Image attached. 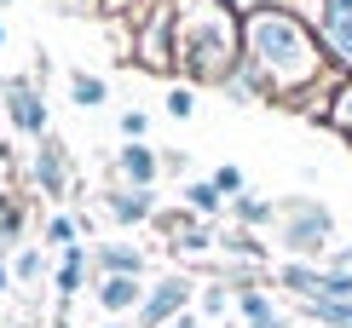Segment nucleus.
I'll return each mask as SVG.
<instances>
[{"label": "nucleus", "instance_id": "aec40b11", "mask_svg": "<svg viewBox=\"0 0 352 328\" xmlns=\"http://www.w3.org/2000/svg\"><path fill=\"white\" fill-rule=\"evenodd\" d=\"M6 265H12V282H18V288H35V282L47 277V248H18Z\"/></svg>", "mask_w": 352, "mask_h": 328}, {"label": "nucleus", "instance_id": "4468645a", "mask_svg": "<svg viewBox=\"0 0 352 328\" xmlns=\"http://www.w3.org/2000/svg\"><path fill=\"white\" fill-rule=\"evenodd\" d=\"M237 317H243V328H289V311L277 305L266 288H243L237 294Z\"/></svg>", "mask_w": 352, "mask_h": 328}, {"label": "nucleus", "instance_id": "cd10ccee", "mask_svg": "<svg viewBox=\"0 0 352 328\" xmlns=\"http://www.w3.org/2000/svg\"><path fill=\"white\" fill-rule=\"evenodd\" d=\"M98 12H104V18H139L144 0H98Z\"/></svg>", "mask_w": 352, "mask_h": 328}, {"label": "nucleus", "instance_id": "7c9ffc66", "mask_svg": "<svg viewBox=\"0 0 352 328\" xmlns=\"http://www.w3.org/2000/svg\"><path fill=\"white\" fill-rule=\"evenodd\" d=\"M52 6H69V12H87V6H98V0H52Z\"/></svg>", "mask_w": 352, "mask_h": 328}, {"label": "nucleus", "instance_id": "c85d7f7f", "mask_svg": "<svg viewBox=\"0 0 352 328\" xmlns=\"http://www.w3.org/2000/svg\"><path fill=\"white\" fill-rule=\"evenodd\" d=\"M162 173H190V156L185 150H162Z\"/></svg>", "mask_w": 352, "mask_h": 328}, {"label": "nucleus", "instance_id": "f8f14e48", "mask_svg": "<svg viewBox=\"0 0 352 328\" xmlns=\"http://www.w3.org/2000/svg\"><path fill=\"white\" fill-rule=\"evenodd\" d=\"M87 277H93V248H87V242H76V248L58 253L52 288H58V300H64V305H69V294H81V288H87Z\"/></svg>", "mask_w": 352, "mask_h": 328}, {"label": "nucleus", "instance_id": "39448f33", "mask_svg": "<svg viewBox=\"0 0 352 328\" xmlns=\"http://www.w3.org/2000/svg\"><path fill=\"white\" fill-rule=\"evenodd\" d=\"M0 110H6V127L23 132V139H47V98L29 75H6L0 81Z\"/></svg>", "mask_w": 352, "mask_h": 328}, {"label": "nucleus", "instance_id": "f3484780", "mask_svg": "<svg viewBox=\"0 0 352 328\" xmlns=\"http://www.w3.org/2000/svg\"><path fill=\"white\" fill-rule=\"evenodd\" d=\"M214 248H226L237 265H266V242H260L254 231H243V225H231V231H219V242Z\"/></svg>", "mask_w": 352, "mask_h": 328}, {"label": "nucleus", "instance_id": "f257e3e1", "mask_svg": "<svg viewBox=\"0 0 352 328\" xmlns=\"http://www.w3.org/2000/svg\"><path fill=\"white\" fill-rule=\"evenodd\" d=\"M243 64H254L266 75L272 98H289V104L329 75V52L318 40V29L283 0L243 12Z\"/></svg>", "mask_w": 352, "mask_h": 328}, {"label": "nucleus", "instance_id": "6ab92c4d", "mask_svg": "<svg viewBox=\"0 0 352 328\" xmlns=\"http://www.w3.org/2000/svg\"><path fill=\"white\" fill-rule=\"evenodd\" d=\"M64 86H69V104H81V110H98V104L110 98V81L87 75V69H69V75H64Z\"/></svg>", "mask_w": 352, "mask_h": 328}, {"label": "nucleus", "instance_id": "9b49d317", "mask_svg": "<svg viewBox=\"0 0 352 328\" xmlns=\"http://www.w3.org/2000/svg\"><path fill=\"white\" fill-rule=\"evenodd\" d=\"M98 207L116 219V225H151L156 219V190H133V185H110Z\"/></svg>", "mask_w": 352, "mask_h": 328}, {"label": "nucleus", "instance_id": "f03ea898", "mask_svg": "<svg viewBox=\"0 0 352 328\" xmlns=\"http://www.w3.org/2000/svg\"><path fill=\"white\" fill-rule=\"evenodd\" d=\"M179 12V75L190 86H226L243 64V12L231 0H173Z\"/></svg>", "mask_w": 352, "mask_h": 328}, {"label": "nucleus", "instance_id": "7ed1b4c3", "mask_svg": "<svg viewBox=\"0 0 352 328\" xmlns=\"http://www.w3.org/2000/svg\"><path fill=\"white\" fill-rule=\"evenodd\" d=\"M277 248L289 253V259H329V248H335V213L324 202H312V196H283L277 202Z\"/></svg>", "mask_w": 352, "mask_h": 328}, {"label": "nucleus", "instance_id": "473e14b6", "mask_svg": "<svg viewBox=\"0 0 352 328\" xmlns=\"http://www.w3.org/2000/svg\"><path fill=\"white\" fill-rule=\"evenodd\" d=\"M104 328H139V323H122V317H110V323H104Z\"/></svg>", "mask_w": 352, "mask_h": 328}, {"label": "nucleus", "instance_id": "423d86ee", "mask_svg": "<svg viewBox=\"0 0 352 328\" xmlns=\"http://www.w3.org/2000/svg\"><path fill=\"white\" fill-rule=\"evenodd\" d=\"M29 178H35V190L47 202H64L69 190H76V161H69V150H64V139H41L35 144V161H29Z\"/></svg>", "mask_w": 352, "mask_h": 328}, {"label": "nucleus", "instance_id": "b1692460", "mask_svg": "<svg viewBox=\"0 0 352 328\" xmlns=\"http://www.w3.org/2000/svg\"><path fill=\"white\" fill-rule=\"evenodd\" d=\"M162 110L173 115V121H190V115H197V86H190V81H173L168 98H162Z\"/></svg>", "mask_w": 352, "mask_h": 328}, {"label": "nucleus", "instance_id": "393cba45", "mask_svg": "<svg viewBox=\"0 0 352 328\" xmlns=\"http://www.w3.org/2000/svg\"><path fill=\"white\" fill-rule=\"evenodd\" d=\"M208 178H214V190H219V196H226V202H237L243 190H248V173L237 167V161H226V167H214Z\"/></svg>", "mask_w": 352, "mask_h": 328}, {"label": "nucleus", "instance_id": "20e7f679", "mask_svg": "<svg viewBox=\"0 0 352 328\" xmlns=\"http://www.w3.org/2000/svg\"><path fill=\"white\" fill-rule=\"evenodd\" d=\"M133 64L151 75H179V12L173 0H144L133 18Z\"/></svg>", "mask_w": 352, "mask_h": 328}, {"label": "nucleus", "instance_id": "72a5a7b5", "mask_svg": "<svg viewBox=\"0 0 352 328\" xmlns=\"http://www.w3.org/2000/svg\"><path fill=\"white\" fill-rule=\"evenodd\" d=\"M0 47H6V23H0Z\"/></svg>", "mask_w": 352, "mask_h": 328}, {"label": "nucleus", "instance_id": "a211bd4d", "mask_svg": "<svg viewBox=\"0 0 352 328\" xmlns=\"http://www.w3.org/2000/svg\"><path fill=\"white\" fill-rule=\"evenodd\" d=\"M23 225H29V207L12 196V190H0V253H18Z\"/></svg>", "mask_w": 352, "mask_h": 328}, {"label": "nucleus", "instance_id": "9d476101", "mask_svg": "<svg viewBox=\"0 0 352 328\" xmlns=\"http://www.w3.org/2000/svg\"><path fill=\"white\" fill-rule=\"evenodd\" d=\"M144 288H151L144 277H93V300L104 317H139Z\"/></svg>", "mask_w": 352, "mask_h": 328}, {"label": "nucleus", "instance_id": "dca6fc26", "mask_svg": "<svg viewBox=\"0 0 352 328\" xmlns=\"http://www.w3.org/2000/svg\"><path fill=\"white\" fill-rule=\"evenodd\" d=\"M231 207V219H237L243 231H260V225H277V202H266V196H254V190H243L237 202H226Z\"/></svg>", "mask_w": 352, "mask_h": 328}, {"label": "nucleus", "instance_id": "bb28decb", "mask_svg": "<svg viewBox=\"0 0 352 328\" xmlns=\"http://www.w3.org/2000/svg\"><path fill=\"white\" fill-rule=\"evenodd\" d=\"M116 127H122L127 144H139L144 132H151V115H144V110H122V121H116Z\"/></svg>", "mask_w": 352, "mask_h": 328}, {"label": "nucleus", "instance_id": "5701e85b", "mask_svg": "<svg viewBox=\"0 0 352 328\" xmlns=\"http://www.w3.org/2000/svg\"><path fill=\"white\" fill-rule=\"evenodd\" d=\"M226 311H237V288H226V282H208V288H202V323H219Z\"/></svg>", "mask_w": 352, "mask_h": 328}, {"label": "nucleus", "instance_id": "412c9836", "mask_svg": "<svg viewBox=\"0 0 352 328\" xmlns=\"http://www.w3.org/2000/svg\"><path fill=\"white\" fill-rule=\"evenodd\" d=\"M324 121H329V127L352 144V75L335 81V93H329V115H324Z\"/></svg>", "mask_w": 352, "mask_h": 328}, {"label": "nucleus", "instance_id": "2f4dec72", "mask_svg": "<svg viewBox=\"0 0 352 328\" xmlns=\"http://www.w3.org/2000/svg\"><path fill=\"white\" fill-rule=\"evenodd\" d=\"M6 288H12V265L0 259V294H6Z\"/></svg>", "mask_w": 352, "mask_h": 328}, {"label": "nucleus", "instance_id": "4be33fe9", "mask_svg": "<svg viewBox=\"0 0 352 328\" xmlns=\"http://www.w3.org/2000/svg\"><path fill=\"white\" fill-rule=\"evenodd\" d=\"M185 207H190L197 219H214L219 207H226V196L214 190V178H190V185H185Z\"/></svg>", "mask_w": 352, "mask_h": 328}, {"label": "nucleus", "instance_id": "c756f323", "mask_svg": "<svg viewBox=\"0 0 352 328\" xmlns=\"http://www.w3.org/2000/svg\"><path fill=\"white\" fill-rule=\"evenodd\" d=\"M162 328H202V317H197V311H185V317H173V323H162Z\"/></svg>", "mask_w": 352, "mask_h": 328}, {"label": "nucleus", "instance_id": "ddd939ff", "mask_svg": "<svg viewBox=\"0 0 352 328\" xmlns=\"http://www.w3.org/2000/svg\"><path fill=\"white\" fill-rule=\"evenodd\" d=\"M144 248H133V242H98L93 248V271L98 277H144Z\"/></svg>", "mask_w": 352, "mask_h": 328}, {"label": "nucleus", "instance_id": "a878e982", "mask_svg": "<svg viewBox=\"0 0 352 328\" xmlns=\"http://www.w3.org/2000/svg\"><path fill=\"white\" fill-rule=\"evenodd\" d=\"M190 225H197V213H190V207H168V213H156V231H162L168 242H179Z\"/></svg>", "mask_w": 352, "mask_h": 328}, {"label": "nucleus", "instance_id": "6e6552de", "mask_svg": "<svg viewBox=\"0 0 352 328\" xmlns=\"http://www.w3.org/2000/svg\"><path fill=\"white\" fill-rule=\"evenodd\" d=\"M312 29H318V40H324L329 64H341L352 75V0H318L312 6Z\"/></svg>", "mask_w": 352, "mask_h": 328}, {"label": "nucleus", "instance_id": "2eb2a0df", "mask_svg": "<svg viewBox=\"0 0 352 328\" xmlns=\"http://www.w3.org/2000/svg\"><path fill=\"white\" fill-rule=\"evenodd\" d=\"M81 213H64V207H58V213H47V225H41V248L47 253H64V248H76L81 242Z\"/></svg>", "mask_w": 352, "mask_h": 328}, {"label": "nucleus", "instance_id": "1a4fd4ad", "mask_svg": "<svg viewBox=\"0 0 352 328\" xmlns=\"http://www.w3.org/2000/svg\"><path fill=\"white\" fill-rule=\"evenodd\" d=\"M116 185H133V190H156V178H162V150H151V144H122L110 161Z\"/></svg>", "mask_w": 352, "mask_h": 328}, {"label": "nucleus", "instance_id": "0eeeda50", "mask_svg": "<svg viewBox=\"0 0 352 328\" xmlns=\"http://www.w3.org/2000/svg\"><path fill=\"white\" fill-rule=\"evenodd\" d=\"M190 300H197V282L190 277H156V288H144V305H139V328H162L173 317H185Z\"/></svg>", "mask_w": 352, "mask_h": 328}]
</instances>
